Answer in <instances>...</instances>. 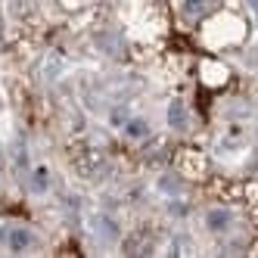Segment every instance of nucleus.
Here are the masks:
<instances>
[{"label":"nucleus","instance_id":"nucleus-1","mask_svg":"<svg viewBox=\"0 0 258 258\" xmlns=\"http://www.w3.org/2000/svg\"><path fill=\"white\" fill-rule=\"evenodd\" d=\"M10 246H13V252H22V249L28 246V233H25V230H13Z\"/></svg>","mask_w":258,"mask_h":258},{"label":"nucleus","instance_id":"nucleus-2","mask_svg":"<svg viewBox=\"0 0 258 258\" xmlns=\"http://www.w3.org/2000/svg\"><path fill=\"white\" fill-rule=\"evenodd\" d=\"M171 121L183 124V106H180V103H174V106H171Z\"/></svg>","mask_w":258,"mask_h":258}]
</instances>
